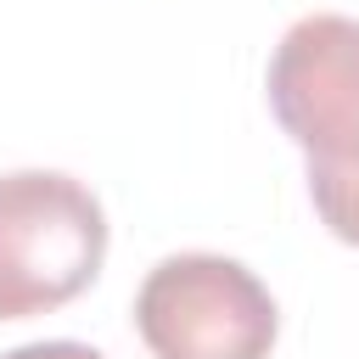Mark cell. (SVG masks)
<instances>
[{
	"instance_id": "1",
	"label": "cell",
	"mask_w": 359,
	"mask_h": 359,
	"mask_svg": "<svg viewBox=\"0 0 359 359\" xmlns=\"http://www.w3.org/2000/svg\"><path fill=\"white\" fill-rule=\"evenodd\" d=\"M269 107L309 157L320 224L359 247V17H297L269 56Z\"/></svg>"
},
{
	"instance_id": "3",
	"label": "cell",
	"mask_w": 359,
	"mask_h": 359,
	"mask_svg": "<svg viewBox=\"0 0 359 359\" xmlns=\"http://www.w3.org/2000/svg\"><path fill=\"white\" fill-rule=\"evenodd\" d=\"M135 331L157 359H269V286L224 252H174L135 292Z\"/></svg>"
},
{
	"instance_id": "4",
	"label": "cell",
	"mask_w": 359,
	"mask_h": 359,
	"mask_svg": "<svg viewBox=\"0 0 359 359\" xmlns=\"http://www.w3.org/2000/svg\"><path fill=\"white\" fill-rule=\"evenodd\" d=\"M0 359H107V353H95L90 342H28V348H11Z\"/></svg>"
},
{
	"instance_id": "2",
	"label": "cell",
	"mask_w": 359,
	"mask_h": 359,
	"mask_svg": "<svg viewBox=\"0 0 359 359\" xmlns=\"http://www.w3.org/2000/svg\"><path fill=\"white\" fill-rule=\"evenodd\" d=\"M107 258V213L73 174H0V320L73 303Z\"/></svg>"
}]
</instances>
